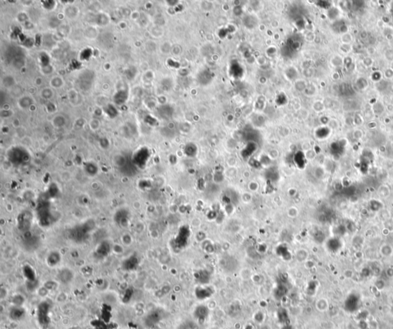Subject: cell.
<instances>
[{
    "label": "cell",
    "mask_w": 393,
    "mask_h": 329,
    "mask_svg": "<svg viewBox=\"0 0 393 329\" xmlns=\"http://www.w3.org/2000/svg\"><path fill=\"white\" fill-rule=\"evenodd\" d=\"M282 329H293V327H292V326L290 325V324H288V325H284V327H283V328Z\"/></svg>",
    "instance_id": "cell-4"
},
{
    "label": "cell",
    "mask_w": 393,
    "mask_h": 329,
    "mask_svg": "<svg viewBox=\"0 0 393 329\" xmlns=\"http://www.w3.org/2000/svg\"><path fill=\"white\" fill-rule=\"evenodd\" d=\"M277 319L279 322L283 325H286L290 324V318H289V314L287 312V310L284 308H280L277 310Z\"/></svg>",
    "instance_id": "cell-3"
},
{
    "label": "cell",
    "mask_w": 393,
    "mask_h": 329,
    "mask_svg": "<svg viewBox=\"0 0 393 329\" xmlns=\"http://www.w3.org/2000/svg\"><path fill=\"white\" fill-rule=\"evenodd\" d=\"M195 295L199 300H205L213 295V291L209 287H199L195 291Z\"/></svg>",
    "instance_id": "cell-2"
},
{
    "label": "cell",
    "mask_w": 393,
    "mask_h": 329,
    "mask_svg": "<svg viewBox=\"0 0 393 329\" xmlns=\"http://www.w3.org/2000/svg\"><path fill=\"white\" fill-rule=\"evenodd\" d=\"M209 315V310L207 307L204 305H199L195 309L194 311V316L199 322H203L207 319Z\"/></svg>",
    "instance_id": "cell-1"
}]
</instances>
